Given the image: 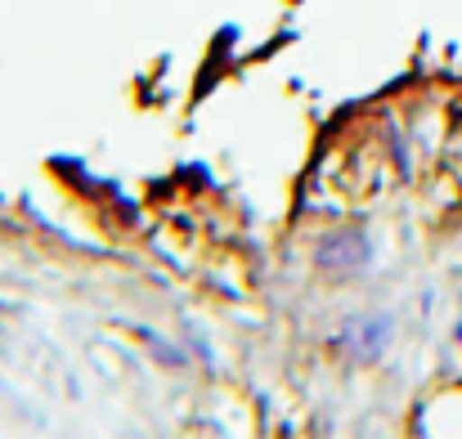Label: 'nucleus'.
<instances>
[{"label": "nucleus", "mask_w": 462, "mask_h": 439, "mask_svg": "<svg viewBox=\"0 0 462 439\" xmlns=\"http://www.w3.org/2000/svg\"><path fill=\"white\" fill-rule=\"evenodd\" d=\"M319 261H323V265H332V270H350V265H364V261H368V242H364L359 233H337L332 242H323Z\"/></svg>", "instance_id": "obj_1"}, {"label": "nucleus", "mask_w": 462, "mask_h": 439, "mask_svg": "<svg viewBox=\"0 0 462 439\" xmlns=\"http://www.w3.org/2000/svg\"><path fill=\"white\" fill-rule=\"evenodd\" d=\"M355 332H359V350H355L359 359H377L382 345L391 341V323H386V318H377V323H359Z\"/></svg>", "instance_id": "obj_2"}]
</instances>
